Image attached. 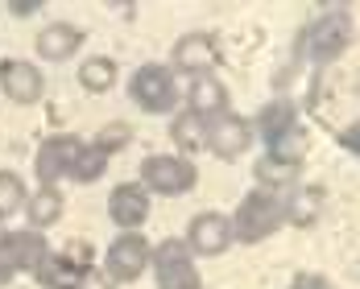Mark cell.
Returning a JSON list of instances; mask_svg holds the SVG:
<instances>
[{"instance_id":"obj_1","label":"cell","mask_w":360,"mask_h":289,"mask_svg":"<svg viewBox=\"0 0 360 289\" xmlns=\"http://www.w3.org/2000/svg\"><path fill=\"white\" fill-rule=\"evenodd\" d=\"M286 203H290V194H282V190H252V194H245L236 215L228 219L232 223V240L257 244V240L274 236L286 223Z\"/></svg>"},{"instance_id":"obj_2","label":"cell","mask_w":360,"mask_h":289,"mask_svg":"<svg viewBox=\"0 0 360 289\" xmlns=\"http://www.w3.org/2000/svg\"><path fill=\"white\" fill-rule=\"evenodd\" d=\"M129 95H133V104L149 116H166V112H174L179 104V83H174V71L170 67H162V62H145L141 71L129 79Z\"/></svg>"},{"instance_id":"obj_3","label":"cell","mask_w":360,"mask_h":289,"mask_svg":"<svg viewBox=\"0 0 360 289\" xmlns=\"http://www.w3.org/2000/svg\"><path fill=\"white\" fill-rule=\"evenodd\" d=\"M149 264L158 273V289H203L199 281V269L191 260V248L179 244V240H162L153 253H149Z\"/></svg>"},{"instance_id":"obj_4","label":"cell","mask_w":360,"mask_h":289,"mask_svg":"<svg viewBox=\"0 0 360 289\" xmlns=\"http://www.w3.org/2000/svg\"><path fill=\"white\" fill-rule=\"evenodd\" d=\"M348 17L344 13H327V17H319V21H311L307 29H302V54L311 58V62H319V67H327V62H335L340 54H344V46H348Z\"/></svg>"},{"instance_id":"obj_5","label":"cell","mask_w":360,"mask_h":289,"mask_svg":"<svg viewBox=\"0 0 360 289\" xmlns=\"http://www.w3.org/2000/svg\"><path fill=\"white\" fill-rule=\"evenodd\" d=\"M195 178H199L195 166L186 157H170V153H153L141 166V182L153 194H186L195 186Z\"/></svg>"},{"instance_id":"obj_6","label":"cell","mask_w":360,"mask_h":289,"mask_svg":"<svg viewBox=\"0 0 360 289\" xmlns=\"http://www.w3.org/2000/svg\"><path fill=\"white\" fill-rule=\"evenodd\" d=\"M50 253L46 248V236L41 231H8L4 240H0V285H8L17 273H34L37 260Z\"/></svg>"},{"instance_id":"obj_7","label":"cell","mask_w":360,"mask_h":289,"mask_svg":"<svg viewBox=\"0 0 360 289\" xmlns=\"http://www.w3.org/2000/svg\"><path fill=\"white\" fill-rule=\"evenodd\" d=\"M149 244H145L137 231H124L120 240H112V248H108V277L112 281H137L145 269H149Z\"/></svg>"},{"instance_id":"obj_8","label":"cell","mask_w":360,"mask_h":289,"mask_svg":"<svg viewBox=\"0 0 360 289\" xmlns=\"http://www.w3.org/2000/svg\"><path fill=\"white\" fill-rule=\"evenodd\" d=\"M252 141V124L245 116H232V112H224L216 116L212 124H207V149L224 157V161H232V157H240Z\"/></svg>"},{"instance_id":"obj_9","label":"cell","mask_w":360,"mask_h":289,"mask_svg":"<svg viewBox=\"0 0 360 289\" xmlns=\"http://www.w3.org/2000/svg\"><path fill=\"white\" fill-rule=\"evenodd\" d=\"M79 149H83V144L75 141V137H50V141H41V149H37V161H34L37 178L46 182V186H54L58 178L75 174Z\"/></svg>"},{"instance_id":"obj_10","label":"cell","mask_w":360,"mask_h":289,"mask_svg":"<svg viewBox=\"0 0 360 289\" xmlns=\"http://www.w3.org/2000/svg\"><path fill=\"white\" fill-rule=\"evenodd\" d=\"M186 244H191L199 256H219L228 244H232V223H228V215H219V211L195 215L191 227H186Z\"/></svg>"},{"instance_id":"obj_11","label":"cell","mask_w":360,"mask_h":289,"mask_svg":"<svg viewBox=\"0 0 360 289\" xmlns=\"http://www.w3.org/2000/svg\"><path fill=\"white\" fill-rule=\"evenodd\" d=\"M0 87H4V95H8L13 104H37L46 83H41L37 67L21 62V58H4V62H0Z\"/></svg>"},{"instance_id":"obj_12","label":"cell","mask_w":360,"mask_h":289,"mask_svg":"<svg viewBox=\"0 0 360 289\" xmlns=\"http://www.w3.org/2000/svg\"><path fill=\"white\" fill-rule=\"evenodd\" d=\"M219 62V46L212 34H186L179 37V46H174V67L186 74H212V67Z\"/></svg>"},{"instance_id":"obj_13","label":"cell","mask_w":360,"mask_h":289,"mask_svg":"<svg viewBox=\"0 0 360 289\" xmlns=\"http://www.w3.org/2000/svg\"><path fill=\"white\" fill-rule=\"evenodd\" d=\"M108 215H112L116 227H141L145 215H149V194H145V186L120 182L108 199Z\"/></svg>"},{"instance_id":"obj_14","label":"cell","mask_w":360,"mask_h":289,"mask_svg":"<svg viewBox=\"0 0 360 289\" xmlns=\"http://www.w3.org/2000/svg\"><path fill=\"white\" fill-rule=\"evenodd\" d=\"M83 269H87V264L75 260L71 253H46L37 260L34 277H37V285H46V289H75L79 277H83Z\"/></svg>"},{"instance_id":"obj_15","label":"cell","mask_w":360,"mask_h":289,"mask_svg":"<svg viewBox=\"0 0 360 289\" xmlns=\"http://www.w3.org/2000/svg\"><path fill=\"white\" fill-rule=\"evenodd\" d=\"M79 46H83V29H79V25L54 21V25L37 29V54H41L46 62H67Z\"/></svg>"},{"instance_id":"obj_16","label":"cell","mask_w":360,"mask_h":289,"mask_svg":"<svg viewBox=\"0 0 360 289\" xmlns=\"http://www.w3.org/2000/svg\"><path fill=\"white\" fill-rule=\"evenodd\" d=\"M191 112H199L203 120L207 116H224L228 112V87L219 83L216 74H199L195 83H191Z\"/></svg>"},{"instance_id":"obj_17","label":"cell","mask_w":360,"mask_h":289,"mask_svg":"<svg viewBox=\"0 0 360 289\" xmlns=\"http://www.w3.org/2000/svg\"><path fill=\"white\" fill-rule=\"evenodd\" d=\"M294 124H298V112H294V104H286V100L265 104V108H261V116H257V128H261L265 144H274L282 133H290Z\"/></svg>"},{"instance_id":"obj_18","label":"cell","mask_w":360,"mask_h":289,"mask_svg":"<svg viewBox=\"0 0 360 289\" xmlns=\"http://www.w3.org/2000/svg\"><path fill=\"white\" fill-rule=\"evenodd\" d=\"M170 133H174V141L186 149V153H195V149H207V120L199 116V112H179L174 116V124H170Z\"/></svg>"},{"instance_id":"obj_19","label":"cell","mask_w":360,"mask_h":289,"mask_svg":"<svg viewBox=\"0 0 360 289\" xmlns=\"http://www.w3.org/2000/svg\"><path fill=\"white\" fill-rule=\"evenodd\" d=\"M252 174L261 186H269V190H286L290 182H298V161H282V157H261L257 166H252Z\"/></svg>"},{"instance_id":"obj_20","label":"cell","mask_w":360,"mask_h":289,"mask_svg":"<svg viewBox=\"0 0 360 289\" xmlns=\"http://www.w3.org/2000/svg\"><path fill=\"white\" fill-rule=\"evenodd\" d=\"M58 215H63V194H58L54 186H41L34 199H30V223L41 231V227H50V223H58Z\"/></svg>"},{"instance_id":"obj_21","label":"cell","mask_w":360,"mask_h":289,"mask_svg":"<svg viewBox=\"0 0 360 289\" xmlns=\"http://www.w3.org/2000/svg\"><path fill=\"white\" fill-rule=\"evenodd\" d=\"M79 83H83V91L104 95L112 83H116V62H112V58H87V62L79 67Z\"/></svg>"},{"instance_id":"obj_22","label":"cell","mask_w":360,"mask_h":289,"mask_svg":"<svg viewBox=\"0 0 360 289\" xmlns=\"http://www.w3.org/2000/svg\"><path fill=\"white\" fill-rule=\"evenodd\" d=\"M108 170V153L100 149V144H87V149H79V161H75V178L79 182H96L100 174Z\"/></svg>"},{"instance_id":"obj_23","label":"cell","mask_w":360,"mask_h":289,"mask_svg":"<svg viewBox=\"0 0 360 289\" xmlns=\"http://www.w3.org/2000/svg\"><path fill=\"white\" fill-rule=\"evenodd\" d=\"M21 203H25V186H21V178L8 174V170H0V215H13Z\"/></svg>"},{"instance_id":"obj_24","label":"cell","mask_w":360,"mask_h":289,"mask_svg":"<svg viewBox=\"0 0 360 289\" xmlns=\"http://www.w3.org/2000/svg\"><path fill=\"white\" fill-rule=\"evenodd\" d=\"M129 137H133V133H129V124H120V120H116V124H108V128H100L96 144H100V149L112 157L116 149H124V144H129Z\"/></svg>"},{"instance_id":"obj_25","label":"cell","mask_w":360,"mask_h":289,"mask_svg":"<svg viewBox=\"0 0 360 289\" xmlns=\"http://www.w3.org/2000/svg\"><path fill=\"white\" fill-rule=\"evenodd\" d=\"M75 289H116V285H112V277L104 269H83V277H79Z\"/></svg>"},{"instance_id":"obj_26","label":"cell","mask_w":360,"mask_h":289,"mask_svg":"<svg viewBox=\"0 0 360 289\" xmlns=\"http://www.w3.org/2000/svg\"><path fill=\"white\" fill-rule=\"evenodd\" d=\"M290 289H335V285L323 281V277H315V273H302V277H294V281H290Z\"/></svg>"},{"instance_id":"obj_27","label":"cell","mask_w":360,"mask_h":289,"mask_svg":"<svg viewBox=\"0 0 360 289\" xmlns=\"http://www.w3.org/2000/svg\"><path fill=\"white\" fill-rule=\"evenodd\" d=\"M37 8H41V0H25V4H21V0H13V4H8V13H13V17H34Z\"/></svg>"},{"instance_id":"obj_28","label":"cell","mask_w":360,"mask_h":289,"mask_svg":"<svg viewBox=\"0 0 360 289\" xmlns=\"http://www.w3.org/2000/svg\"><path fill=\"white\" fill-rule=\"evenodd\" d=\"M340 144H344V149H356V144H360V133H356V124L340 133Z\"/></svg>"},{"instance_id":"obj_29","label":"cell","mask_w":360,"mask_h":289,"mask_svg":"<svg viewBox=\"0 0 360 289\" xmlns=\"http://www.w3.org/2000/svg\"><path fill=\"white\" fill-rule=\"evenodd\" d=\"M0 219H4V215H0Z\"/></svg>"}]
</instances>
